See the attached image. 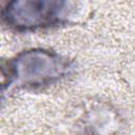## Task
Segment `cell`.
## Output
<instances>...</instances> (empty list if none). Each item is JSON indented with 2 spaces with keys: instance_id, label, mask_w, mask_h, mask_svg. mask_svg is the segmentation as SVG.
I'll use <instances>...</instances> for the list:
<instances>
[{
  "instance_id": "obj_1",
  "label": "cell",
  "mask_w": 135,
  "mask_h": 135,
  "mask_svg": "<svg viewBox=\"0 0 135 135\" xmlns=\"http://www.w3.org/2000/svg\"><path fill=\"white\" fill-rule=\"evenodd\" d=\"M64 2L15 1L7 4V21L15 26L38 27L54 24L61 18Z\"/></svg>"
}]
</instances>
